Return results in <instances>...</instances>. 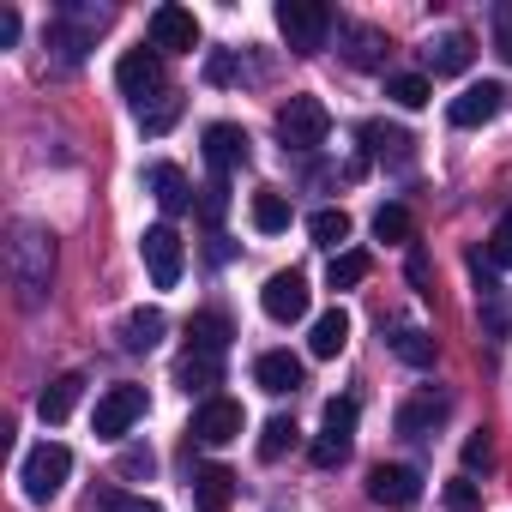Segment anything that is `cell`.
Returning a JSON list of instances; mask_svg holds the SVG:
<instances>
[{"instance_id":"obj_1","label":"cell","mask_w":512,"mask_h":512,"mask_svg":"<svg viewBox=\"0 0 512 512\" xmlns=\"http://www.w3.org/2000/svg\"><path fill=\"white\" fill-rule=\"evenodd\" d=\"M7 260H13V284L25 296V308L43 302V290L55 284V235L43 223H19L13 229V247H7Z\"/></svg>"},{"instance_id":"obj_2","label":"cell","mask_w":512,"mask_h":512,"mask_svg":"<svg viewBox=\"0 0 512 512\" xmlns=\"http://www.w3.org/2000/svg\"><path fill=\"white\" fill-rule=\"evenodd\" d=\"M278 139H284V151H296V157L320 151V145L332 139V109H326L320 97H290V103L278 109Z\"/></svg>"},{"instance_id":"obj_23","label":"cell","mask_w":512,"mask_h":512,"mask_svg":"<svg viewBox=\"0 0 512 512\" xmlns=\"http://www.w3.org/2000/svg\"><path fill=\"white\" fill-rule=\"evenodd\" d=\"M145 181H151V199H157V205H163L169 217L193 211V181H187V175H181L175 163H151V175H145Z\"/></svg>"},{"instance_id":"obj_36","label":"cell","mask_w":512,"mask_h":512,"mask_svg":"<svg viewBox=\"0 0 512 512\" xmlns=\"http://www.w3.org/2000/svg\"><path fill=\"white\" fill-rule=\"evenodd\" d=\"M374 235H380V241H410V235H416V217H410L404 205H380V211H374Z\"/></svg>"},{"instance_id":"obj_35","label":"cell","mask_w":512,"mask_h":512,"mask_svg":"<svg viewBox=\"0 0 512 512\" xmlns=\"http://www.w3.org/2000/svg\"><path fill=\"white\" fill-rule=\"evenodd\" d=\"M488 260H494V272H512V205L494 217V229H488Z\"/></svg>"},{"instance_id":"obj_42","label":"cell","mask_w":512,"mask_h":512,"mask_svg":"<svg viewBox=\"0 0 512 512\" xmlns=\"http://www.w3.org/2000/svg\"><path fill=\"white\" fill-rule=\"evenodd\" d=\"M494 55L512 67V0H500V7H494Z\"/></svg>"},{"instance_id":"obj_5","label":"cell","mask_w":512,"mask_h":512,"mask_svg":"<svg viewBox=\"0 0 512 512\" xmlns=\"http://www.w3.org/2000/svg\"><path fill=\"white\" fill-rule=\"evenodd\" d=\"M278 31L296 55H320L332 37V7L326 0H278Z\"/></svg>"},{"instance_id":"obj_30","label":"cell","mask_w":512,"mask_h":512,"mask_svg":"<svg viewBox=\"0 0 512 512\" xmlns=\"http://www.w3.org/2000/svg\"><path fill=\"white\" fill-rule=\"evenodd\" d=\"M308 235H314V247H332V253H338V247L350 241V211H344V205L314 211V217H308Z\"/></svg>"},{"instance_id":"obj_39","label":"cell","mask_w":512,"mask_h":512,"mask_svg":"<svg viewBox=\"0 0 512 512\" xmlns=\"http://www.w3.org/2000/svg\"><path fill=\"white\" fill-rule=\"evenodd\" d=\"M115 470H121V476H133V482H145V476L157 470V452H151V446H121Z\"/></svg>"},{"instance_id":"obj_37","label":"cell","mask_w":512,"mask_h":512,"mask_svg":"<svg viewBox=\"0 0 512 512\" xmlns=\"http://www.w3.org/2000/svg\"><path fill=\"white\" fill-rule=\"evenodd\" d=\"M440 506H446V512H482V488H476V476H452V482L440 488Z\"/></svg>"},{"instance_id":"obj_3","label":"cell","mask_w":512,"mask_h":512,"mask_svg":"<svg viewBox=\"0 0 512 512\" xmlns=\"http://www.w3.org/2000/svg\"><path fill=\"white\" fill-rule=\"evenodd\" d=\"M109 25V7H61L49 25V49L61 55V67H79L85 49H97V31Z\"/></svg>"},{"instance_id":"obj_22","label":"cell","mask_w":512,"mask_h":512,"mask_svg":"<svg viewBox=\"0 0 512 512\" xmlns=\"http://www.w3.org/2000/svg\"><path fill=\"white\" fill-rule=\"evenodd\" d=\"M253 380H260V392H272V398L302 392V362L290 350H266L260 362H253Z\"/></svg>"},{"instance_id":"obj_7","label":"cell","mask_w":512,"mask_h":512,"mask_svg":"<svg viewBox=\"0 0 512 512\" xmlns=\"http://www.w3.org/2000/svg\"><path fill=\"white\" fill-rule=\"evenodd\" d=\"M139 253H145V272H151L157 290H175V284H181V272H187V247H181V235H175L169 223H151V229L139 235Z\"/></svg>"},{"instance_id":"obj_6","label":"cell","mask_w":512,"mask_h":512,"mask_svg":"<svg viewBox=\"0 0 512 512\" xmlns=\"http://www.w3.org/2000/svg\"><path fill=\"white\" fill-rule=\"evenodd\" d=\"M356 416H362L356 398H332V404H326L320 434H314V446H308V458H314L320 470H338V464L350 458V446H356Z\"/></svg>"},{"instance_id":"obj_21","label":"cell","mask_w":512,"mask_h":512,"mask_svg":"<svg viewBox=\"0 0 512 512\" xmlns=\"http://www.w3.org/2000/svg\"><path fill=\"white\" fill-rule=\"evenodd\" d=\"M175 386H181L187 398H211V392L223 386V356H199V350H187V356L175 362Z\"/></svg>"},{"instance_id":"obj_14","label":"cell","mask_w":512,"mask_h":512,"mask_svg":"<svg viewBox=\"0 0 512 512\" xmlns=\"http://www.w3.org/2000/svg\"><path fill=\"white\" fill-rule=\"evenodd\" d=\"M247 157H253V139H247V127H235V121H211V127H205V163H211L217 175L241 169Z\"/></svg>"},{"instance_id":"obj_44","label":"cell","mask_w":512,"mask_h":512,"mask_svg":"<svg viewBox=\"0 0 512 512\" xmlns=\"http://www.w3.org/2000/svg\"><path fill=\"white\" fill-rule=\"evenodd\" d=\"M19 31H25V25H19V13H13V7H0V49H13V43H19Z\"/></svg>"},{"instance_id":"obj_11","label":"cell","mask_w":512,"mask_h":512,"mask_svg":"<svg viewBox=\"0 0 512 512\" xmlns=\"http://www.w3.org/2000/svg\"><path fill=\"white\" fill-rule=\"evenodd\" d=\"M500 109H506V85L482 79V85H464V91L446 103V121H452V127H488Z\"/></svg>"},{"instance_id":"obj_15","label":"cell","mask_w":512,"mask_h":512,"mask_svg":"<svg viewBox=\"0 0 512 512\" xmlns=\"http://www.w3.org/2000/svg\"><path fill=\"white\" fill-rule=\"evenodd\" d=\"M241 422H247V416H241L235 398H205V404L193 410V440H199V446H223V440L241 434Z\"/></svg>"},{"instance_id":"obj_29","label":"cell","mask_w":512,"mask_h":512,"mask_svg":"<svg viewBox=\"0 0 512 512\" xmlns=\"http://www.w3.org/2000/svg\"><path fill=\"white\" fill-rule=\"evenodd\" d=\"M368 272H374V260H368V253H362V247H344V253H332L326 284H332V290H356Z\"/></svg>"},{"instance_id":"obj_43","label":"cell","mask_w":512,"mask_h":512,"mask_svg":"<svg viewBox=\"0 0 512 512\" xmlns=\"http://www.w3.org/2000/svg\"><path fill=\"white\" fill-rule=\"evenodd\" d=\"M121 500H127V494H115V488H91L85 512H121Z\"/></svg>"},{"instance_id":"obj_33","label":"cell","mask_w":512,"mask_h":512,"mask_svg":"<svg viewBox=\"0 0 512 512\" xmlns=\"http://www.w3.org/2000/svg\"><path fill=\"white\" fill-rule=\"evenodd\" d=\"M386 97H392L398 109H422V103L434 97V85H428L422 73H392V79H386Z\"/></svg>"},{"instance_id":"obj_10","label":"cell","mask_w":512,"mask_h":512,"mask_svg":"<svg viewBox=\"0 0 512 512\" xmlns=\"http://www.w3.org/2000/svg\"><path fill=\"white\" fill-rule=\"evenodd\" d=\"M260 308H266V320H278V326L308 320V278H302V272H272L266 290H260Z\"/></svg>"},{"instance_id":"obj_41","label":"cell","mask_w":512,"mask_h":512,"mask_svg":"<svg viewBox=\"0 0 512 512\" xmlns=\"http://www.w3.org/2000/svg\"><path fill=\"white\" fill-rule=\"evenodd\" d=\"M223 211H229V187H223V175H217L211 187H199V217H205V223H223Z\"/></svg>"},{"instance_id":"obj_40","label":"cell","mask_w":512,"mask_h":512,"mask_svg":"<svg viewBox=\"0 0 512 512\" xmlns=\"http://www.w3.org/2000/svg\"><path fill=\"white\" fill-rule=\"evenodd\" d=\"M205 79H211V85H235V79H241V55H229V49L205 55Z\"/></svg>"},{"instance_id":"obj_8","label":"cell","mask_w":512,"mask_h":512,"mask_svg":"<svg viewBox=\"0 0 512 512\" xmlns=\"http://www.w3.org/2000/svg\"><path fill=\"white\" fill-rule=\"evenodd\" d=\"M115 85H121V97H127L133 109H145L151 97L169 91V85H163V55H157V49H127V55L115 61Z\"/></svg>"},{"instance_id":"obj_4","label":"cell","mask_w":512,"mask_h":512,"mask_svg":"<svg viewBox=\"0 0 512 512\" xmlns=\"http://www.w3.org/2000/svg\"><path fill=\"white\" fill-rule=\"evenodd\" d=\"M67 476H73V452H67L61 440H43V446L25 452L19 482H25V500H31V506H49V500L67 488Z\"/></svg>"},{"instance_id":"obj_24","label":"cell","mask_w":512,"mask_h":512,"mask_svg":"<svg viewBox=\"0 0 512 512\" xmlns=\"http://www.w3.org/2000/svg\"><path fill=\"white\" fill-rule=\"evenodd\" d=\"M163 332H169L163 308H133V314L121 320V350L145 356V350H157V344H163Z\"/></svg>"},{"instance_id":"obj_19","label":"cell","mask_w":512,"mask_h":512,"mask_svg":"<svg viewBox=\"0 0 512 512\" xmlns=\"http://www.w3.org/2000/svg\"><path fill=\"white\" fill-rule=\"evenodd\" d=\"M338 43H344V61H350V67H362V73L386 67V49H392L380 25H344V31H338Z\"/></svg>"},{"instance_id":"obj_12","label":"cell","mask_w":512,"mask_h":512,"mask_svg":"<svg viewBox=\"0 0 512 512\" xmlns=\"http://www.w3.org/2000/svg\"><path fill=\"white\" fill-rule=\"evenodd\" d=\"M151 49L157 55H193L199 49V19L187 7H157L151 13Z\"/></svg>"},{"instance_id":"obj_45","label":"cell","mask_w":512,"mask_h":512,"mask_svg":"<svg viewBox=\"0 0 512 512\" xmlns=\"http://www.w3.org/2000/svg\"><path fill=\"white\" fill-rule=\"evenodd\" d=\"M410 284H416L422 296H434V290H428V260H422V253H410Z\"/></svg>"},{"instance_id":"obj_18","label":"cell","mask_w":512,"mask_h":512,"mask_svg":"<svg viewBox=\"0 0 512 512\" xmlns=\"http://www.w3.org/2000/svg\"><path fill=\"white\" fill-rule=\"evenodd\" d=\"M362 151H368L374 163H392V169H410V157H416V139H410L404 127H386V121H368V127H362Z\"/></svg>"},{"instance_id":"obj_34","label":"cell","mask_w":512,"mask_h":512,"mask_svg":"<svg viewBox=\"0 0 512 512\" xmlns=\"http://www.w3.org/2000/svg\"><path fill=\"white\" fill-rule=\"evenodd\" d=\"M284 452H296V422H290V416H272V422L260 428V458L278 464Z\"/></svg>"},{"instance_id":"obj_13","label":"cell","mask_w":512,"mask_h":512,"mask_svg":"<svg viewBox=\"0 0 512 512\" xmlns=\"http://www.w3.org/2000/svg\"><path fill=\"white\" fill-rule=\"evenodd\" d=\"M470 61H476V43H470L464 31H440V37H428V49H422V67H428L434 79L470 73Z\"/></svg>"},{"instance_id":"obj_32","label":"cell","mask_w":512,"mask_h":512,"mask_svg":"<svg viewBox=\"0 0 512 512\" xmlns=\"http://www.w3.org/2000/svg\"><path fill=\"white\" fill-rule=\"evenodd\" d=\"M181 109H187V97H181V91H163V97H151V103H145V109H133V115H139V127H145V133H169V127L181 121Z\"/></svg>"},{"instance_id":"obj_31","label":"cell","mask_w":512,"mask_h":512,"mask_svg":"<svg viewBox=\"0 0 512 512\" xmlns=\"http://www.w3.org/2000/svg\"><path fill=\"white\" fill-rule=\"evenodd\" d=\"M392 350H398V362H410V368H434V356H440V344H434L422 326H398V332H392Z\"/></svg>"},{"instance_id":"obj_25","label":"cell","mask_w":512,"mask_h":512,"mask_svg":"<svg viewBox=\"0 0 512 512\" xmlns=\"http://www.w3.org/2000/svg\"><path fill=\"white\" fill-rule=\"evenodd\" d=\"M229 500H235V470L199 464V470H193V506H199V512H223Z\"/></svg>"},{"instance_id":"obj_16","label":"cell","mask_w":512,"mask_h":512,"mask_svg":"<svg viewBox=\"0 0 512 512\" xmlns=\"http://www.w3.org/2000/svg\"><path fill=\"white\" fill-rule=\"evenodd\" d=\"M422 494V470H410V464H374L368 470V500L374 506H410Z\"/></svg>"},{"instance_id":"obj_38","label":"cell","mask_w":512,"mask_h":512,"mask_svg":"<svg viewBox=\"0 0 512 512\" xmlns=\"http://www.w3.org/2000/svg\"><path fill=\"white\" fill-rule=\"evenodd\" d=\"M494 470V440L488 434H470L464 440V476H488Z\"/></svg>"},{"instance_id":"obj_9","label":"cell","mask_w":512,"mask_h":512,"mask_svg":"<svg viewBox=\"0 0 512 512\" xmlns=\"http://www.w3.org/2000/svg\"><path fill=\"white\" fill-rule=\"evenodd\" d=\"M139 416H145V386H109V392L97 398L91 428H97V440H121Z\"/></svg>"},{"instance_id":"obj_20","label":"cell","mask_w":512,"mask_h":512,"mask_svg":"<svg viewBox=\"0 0 512 512\" xmlns=\"http://www.w3.org/2000/svg\"><path fill=\"white\" fill-rule=\"evenodd\" d=\"M229 338H235V326H229L223 308H199V314L187 320V350H199V356H223Z\"/></svg>"},{"instance_id":"obj_46","label":"cell","mask_w":512,"mask_h":512,"mask_svg":"<svg viewBox=\"0 0 512 512\" xmlns=\"http://www.w3.org/2000/svg\"><path fill=\"white\" fill-rule=\"evenodd\" d=\"M121 512H163V506H157V500H145V494H139V500H121Z\"/></svg>"},{"instance_id":"obj_17","label":"cell","mask_w":512,"mask_h":512,"mask_svg":"<svg viewBox=\"0 0 512 512\" xmlns=\"http://www.w3.org/2000/svg\"><path fill=\"white\" fill-rule=\"evenodd\" d=\"M452 410V398L446 392H416V398H404L398 404V416H392V428L404 434V440H422V434H434L440 428V416Z\"/></svg>"},{"instance_id":"obj_28","label":"cell","mask_w":512,"mask_h":512,"mask_svg":"<svg viewBox=\"0 0 512 512\" xmlns=\"http://www.w3.org/2000/svg\"><path fill=\"white\" fill-rule=\"evenodd\" d=\"M344 344H350V314H344V308H326V314L314 320V338H308V350H314L320 362H332Z\"/></svg>"},{"instance_id":"obj_26","label":"cell","mask_w":512,"mask_h":512,"mask_svg":"<svg viewBox=\"0 0 512 512\" xmlns=\"http://www.w3.org/2000/svg\"><path fill=\"white\" fill-rule=\"evenodd\" d=\"M79 392H85V374H61V380H49L43 398H37V416H43V422H67L73 404H79Z\"/></svg>"},{"instance_id":"obj_27","label":"cell","mask_w":512,"mask_h":512,"mask_svg":"<svg viewBox=\"0 0 512 512\" xmlns=\"http://www.w3.org/2000/svg\"><path fill=\"white\" fill-rule=\"evenodd\" d=\"M247 217H253V229H260V235H284L290 229V199L278 187H260V193H253V205H247Z\"/></svg>"}]
</instances>
